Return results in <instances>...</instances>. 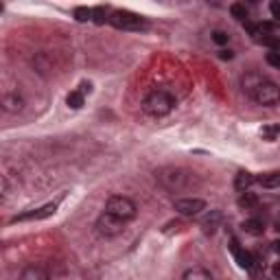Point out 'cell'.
<instances>
[{
    "instance_id": "obj_26",
    "label": "cell",
    "mask_w": 280,
    "mask_h": 280,
    "mask_svg": "<svg viewBox=\"0 0 280 280\" xmlns=\"http://www.w3.org/2000/svg\"><path fill=\"white\" fill-rule=\"evenodd\" d=\"M269 11H271V16H274V20L280 22V4L278 2H271L269 4Z\"/></svg>"
},
{
    "instance_id": "obj_14",
    "label": "cell",
    "mask_w": 280,
    "mask_h": 280,
    "mask_svg": "<svg viewBox=\"0 0 280 280\" xmlns=\"http://www.w3.org/2000/svg\"><path fill=\"white\" fill-rule=\"evenodd\" d=\"M182 280H212V274L206 267H191L182 274Z\"/></svg>"
},
{
    "instance_id": "obj_5",
    "label": "cell",
    "mask_w": 280,
    "mask_h": 280,
    "mask_svg": "<svg viewBox=\"0 0 280 280\" xmlns=\"http://www.w3.org/2000/svg\"><path fill=\"white\" fill-rule=\"evenodd\" d=\"M109 24L116 26V29H122V31H140V29L147 26V20L140 18L138 13L118 9V11H112V16H109Z\"/></svg>"
},
{
    "instance_id": "obj_19",
    "label": "cell",
    "mask_w": 280,
    "mask_h": 280,
    "mask_svg": "<svg viewBox=\"0 0 280 280\" xmlns=\"http://www.w3.org/2000/svg\"><path fill=\"white\" fill-rule=\"evenodd\" d=\"M230 13H232V18H234V20L247 22V9H245V4H241V2L230 4Z\"/></svg>"
},
{
    "instance_id": "obj_10",
    "label": "cell",
    "mask_w": 280,
    "mask_h": 280,
    "mask_svg": "<svg viewBox=\"0 0 280 280\" xmlns=\"http://www.w3.org/2000/svg\"><path fill=\"white\" fill-rule=\"evenodd\" d=\"M20 280H51V274L42 265H26L20 274Z\"/></svg>"
},
{
    "instance_id": "obj_6",
    "label": "cell",
    "mask_w": 280,
    "mask_h": 280,
    "mask_svg": "<svg viewBox=\"0 0 280 280\" xmlns=\"http://www.w3.org/2000/svg\"><path fill=\"white\" fill-rule=\"evenodd\" d=\"M122 230H125V221H121L118 217H114L109 212H103L96 219V232L103 236H118L122 234Z\"/></svg>"
},
{
    "instance_id": "obj_15",
    "label": "cell",
    "mask_w": 280,
    "mask_h": 280,
    "mask_svg": "<svg viewBox=\"0 0 280 280\" xmlns=\"http://www.w3.org/2000/svg\"><path fill=\"white\" fill-rule=\"evenodd\" d=\"M254 182H256V177H254L252 173L241 171V173H236V177H234V188H236V191H241V192H245Z\"/></svg>"
},
{
    "instance_id": "obj_7",
    "label": "cell",
    "mask_w": 280,
    "mask_h": 280,
    "mask_svg": "<svg viewBox=\"0 0 280 280\" xmlns=\"http://www.w3.org/2000/svg\"><path fill=\"white\" fill-rule=\"evenodd\" d=\"M175 210L182 217H197L206 210V201L201 197H182V199H175Z\"/></svg>"
},
{
    "instance_id": "obj_2",
    "label": "cell",
    "mask_w": 280,
    "mask_h": 280,
    "mask_svg": "<svg viewBox=\"0 0 280 280\" xmlns=\"http://www.w3.org/2000/svg\"><path fill=\"white\" fill-rule=\"evenodd\" d=\"M175 107V96L166 90H151L142 101V109L153 118L171 114Z\"/></svg>"
},
{
    "instance_id": "obj_22",
    "label": "cell",
    "mask_w": 280,
    "mask_h": 280,
    "mask_svg": "<svg viewBox=\"0 0 280 280\" xmlns=\"http://www.w3.org/2000/svg\"><path fill=\"white\" fill-rule=\"evenodd\" d=\"M74 20H77V22H88V20H92V9H88V7H77V9H74Z\"/></svg>"
},
{
    "instance_id": "obj_30",
    "label": "cell",
    "mask_w": 280,
    "mask_h": 280,
    "mask_svg": "<svg viewBox=\"0 0 280 280\" xmlns=\"http://www.w3.org/2000/svg\"><path fill=\"white\" fill-rule=\"evenodd\" d=\"M276 230L280 232V219H278V221H276Z\"/></svg>"
},
{
    "instance_id": "obj_24",
    "label": "cell",
    "mask_w": 280,
    "mask_h": 280,
    "mask_svg": "<svg viewBox=\"0 0 280 280\" xmlns=\"http://www.w3.org/2000/svg\"><path fill=\"white\" fill-rule=\"evenodd\" d=\"M267 64L271 66V68H276V70H280V52H274V51H269L267 52Z\"/></svg>"
},
{
    "instance_id": "obj_16",
    "label": "cell",
    "mask_w": 280,
    "mask_h": 280,
    "mask_svg": "<svg viewBox=\"0 0 280 280\" xmlns=\"http://www.w3.org/2000/svg\"><path fill=\"white\" fill-rule=\"evenodd\" d=\"M256 182L261 184L262 188H280V171L261 175V177H256Z\"/></svg>"
},
{
    "instance_id": "obj_3",
    "label": "cell",
    "mask_w": 280,
    "mask_h": 280,
    "mask_svg": "<svg viewBox=\"0 0 280 280\" xmlns=\"http://www.w3.org/2000/svg\"><path fill=\"white\" fill-rule=\"evenodd\" d=\"M105 212L114 214V217H118L121 221L127 223V221H131V219H136L138 206L125 195H112V197H107V201H105Z\"/></svg>"
},
{
    "instance_id": "obj_11",
    "label": "cell",
    "mask_w": 280,
    "mask_h": 280,
    "mask_svg": "<svg viewBox=\"0 0 280 280\" xmlns=\"http://www.w3.org/2000/svg\"><path fill=\"white\" fill-rule=\"evenodd\" d=\"M2 107L4 112H22V107H24V99H22L18 92H9V94L2 96Z\"/></svg>"
},
{
    "instance_id": "obj_13",
    "label": "cell",
    "mask_w": 280,
    "mask_h": 280,
    "mask_svg": "<svg viewBox=\"0 0 280 280\" xmlns=\"http://www.w3.org/2000/svg\"><path fill=\"white\" fill-rule=\"evenodd\" d=\"M241 228H243L247 234H252V236H258V234H262V232H265V223H262V219H258V217L245 219V221L241 223Z\"/></svg>"
},
{
    "instance_id": "obj_28",
    "label": "cell",
    "mask_w": 280,
    "mask_h": 280,
    "mask_svg": "<svg viewBox=\"0 0 280 280\" xmlns=\"http://www.w3.org/2000/svg\"><path fill=\"white\" fill-rule=\"evenodd\" d=\"M271 271H274V276H280V262H276V265L271 267Z\"/></svg>"
},
{
    "instance_id": "obj_21",
    "label": "cell",
    "mask_w": 280,
    "mask_h": 280,
    "mask_svg": "<svg viewBox=\"0 0 280 280\" xmlns=\"http://www.w3.org/2000/svg\"><path fill=\"white\" fill-rule=\"evenodd\" d=\"M66 103H68L72 109H79V107H81V105H83V92H79V90L70 92V94H68V99H66Z\"/></svg>"
},
{
    "instance_id": "obj_27",
    "label": "cell",
    "mask_w": 280,
    "mask_h": 280,
    "mask_svg": "<svg viewBox=\"0 0 280 280\" xmlns=\"http://www.w3.org/2000/svg\"><path fill=\"white\" fill-rule=\"evenodd\" d=\"M219 57H221V59H232L234 55H232L230 51H221V52H219Z\"/></svg>"
},
{
    "instance_id": "obj_29",
    "label": "cell",
    "mask_w": 280,
    "mask_h": 280,
    "mask_svg": "<svg viewBox=\"0 0 280 280\" xmlns=\"http://www.w3.org/2000/svg\"><path fill=\"white\" fill-rule=\"evenodd\" d=\"M274 252L280 256V241H276V243H274Z\"/></svg>"
},
{
    "instance_id": "obj_4",
    "label": "cell",
    "mask_w": 280,
    "mask_h": 280,
    "mask_svg": "<svg viewBox=\"0 0 280 280\" xmlns=\"http://www.w3.org/2000/svg\"><path fill=\"white\" fill-rule=\"evenodd\" d=\"M249 96H252V99L256 101L258 105H265V107H271V105L280 103V88L276 86L274 81H267V79H261V81H258L256 86L252 88Z\"/></svg>"
},
{
    "instance_id": "obj_18",
    "label": "cell",
    "mask_w": 280,
    "mask_h": 280,
    "mask_svg": "<svg viewBox=\"0 0 280 280\" xmlns=\"http://www.w3.org/2000/svg\"><path fill=\"white\" fill-rule=\"evenodd\" d=\"M258 42L262 44V46H267L269 51H274V52H280V35H274V33H269V35H262Z\"/></svg>"
},
{
    "instance_id": "obj_20",
    "label": "cell",
    "mask_w": 280,
    "mask_h": 280,
    "mask_svg": "<svg viewBox=\"0 0 280 280\" xmlns=\"http://www.w3.org/2000/svg\"><path fill=\"white\" fill-rule=\"evenodd\" d=\"M261 134H262V138L265 140H276V138H280V125H276V122H271V125H265L261 129Z\"/></svg>"
},
{
    "instance_id": "obj_17",
    "label": "cell",
    "mask_w": 280,
    "mask_h": 280,
    "mask_svg": "<svg viewBox=\"0 0 280 280\" xmlns=\"http://www.w3.org/2000/svg\"><path fill=\"white\" fill-rule=\"evenodd\" d=\"M236 204H239V208H245V210H249V208H256L258 206V197L254 195V192H241V197L236 199Z\"/></svg>"
},
{
    "instance_id": "obj_25",
    "label": "cell",
    "mask_w": 280,
    "mask_h": 280,
    "mask_svg": "<svg viewBox=\"0 0 280 280\" xmlns=\"http://www.w3.org/2000/svg\"><path fill=\"white\" fill-rule=\"evenodd\" d=\"M212 42H217V44H228V42H230V35H228L226 31H214V33H212Z\"/></svg>"
},
{
    "instance_id": "obj_8",
    "label": "cell",
    "mask_w": 280,
    "mask_h": 280,
    "mask_svg": "<svg viewBox=\"0 0 280 280\" xmlns=\"http://www.w3.org/2000/svg\"><path fill=\"white\" fill-rule=\"evenodd\" d=\"M57 210V204H46L42 208H35V210H29V212H22V214H16L11 219V223H18V221H39V219H48L51 214H55Z\"/></svg>"
},
{
    "instance_id": "obj_9",
    "label": "cell",
    "mask_w": 280,
    "mask_h": 280,
    "mask_svg": "<svg viewBox=\"0 0 280 280\" xmlns=\"http://www.w3.org/2000/svg\"><path fill=\"white\" fill-rule=\"evenodd\" d=\"M230 252H232V256H234V261H236V265L241 267V269H252L254 267V258H252V254L247 252L245 247H241V243L236 239H230Z\"/></svg>"
},
{
    "instance_id": "obj_1",
    "label": "cell",
    "mask_w": 280,
    "mask_h": 280,
    "mask_svg": "<svg viewBox=\"0 0 280 280\" xmlns=\"http://www.w3.org/2000/svg\"><path fill=\"white\" fill-rule=\"evenodd\" d=\"M158 182L171 192H182L186 191L188 186L192 184L195 175L186 169H179V166H164V169L158 171Z\"/></svg>"
},
{
    "instance_id": "obj_12",
    "label": "cell",
    "mask_w": 280,
    "mask_h": 280,
    "mask_svg": "<svg viewBox=\"0 0 280 280\" xmlns=\"http://www.w3.org/2000/svg\"><path fill=\"white\" fill-rule=\"evenodd\" d=\"M221 219H223V214L219 212V210H210L208 214H204V217H201V228H204V232L212 234V232L221 226Z\"/></svg>"
},
{
    "instance_id": "obj_23",
    "label": "cell",
    "mask_w": 280,
    "mask_h": 280,
    "mask_svg": "<svg viewBox=\"0 0 280 280\" xmlns=\"http://www.w3.org/2000/svg\"><path fill=\"white\" fill-rule=\"evenodd\" d=\"M107 11H105V7H96V9H92V20L96 22V24H103L105 20H107ZM109 22V20H107Z\"/></svg>"
}]
</instances>
